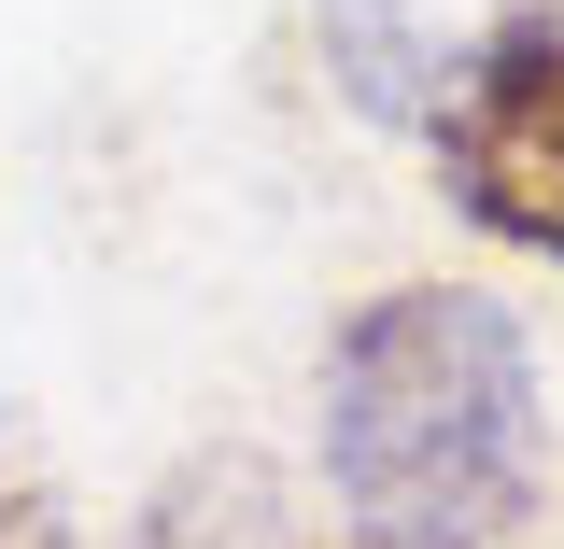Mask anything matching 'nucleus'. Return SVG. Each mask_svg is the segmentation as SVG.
Returning a JSON list of instances; mask_svg holds the SVG:
<instances>
[{
	"label": "nucleus",
	"mask_w": 564,
	"mask_h": 549,
	"mask_svg": "<svg viewBox=\"0 0 564 549\" xmlns=\"http://www.w3.org/2000/svg\"><path fill=\"white\" fill-rule=\"evenodd\" d=\"M325 70L367 113H395V128H437V99H452V57L423 43L395 0H325Z\"/></svg>",
	"instance_id": "20e7f679"
},
{
	"label": "nucleus",
	"mask_w": 564,
	"mask_h": 549,
	"mask_svg": "<svg viewBox=\"0 0 564 549\" xmlns=\"http://www.w3.org/2000/svg\"><path fill=\"white\" fill-rule=\"evenodd\" d=\"M325 493L367 549H508L551 493V395L522 310L395 282L325 339Z\"/></svg>",
	"instance_id": "f257e3e1"
},
{
	"label": "nucleus",
	"mask_w": 564,
	"mask_h": 549,
	"mask_svg": "<svg viewBox=\"0 0 564 549\" xmlns=\"http://www.w3.org/2000/svg\"><path fill=\"white\" fill-rule=\"evenodd\" d=\"M128 549H325L311 521H296V493L254 465V451H198L184 480L141 507V536Z\"/></svg>",
	"instance_id": "7ed1b4c3"
},
{
	"label": "nucleus",
	"mask_w": 564,
	"mask_h": 549,
	"mask_svg": "<svg viewBox=\"0 0 564 549\" xmlns=\"http://www.w3.org/2000/svg\"><path fill=\"white\" fill-rule=\"evenodd\" d=\"M0 549H85V536H70V507L43 480H14V493H0Z\"/></svg>",
	"instance_id": "39448f33"
},
{
	"label": "nucleus",
	"mask_w": 564,
	"mask_h": 549,
	"mask_svg": "<svg viewBox=\"0 0 564 549\" xmlns=\"http://www.w3.org/2000/svg\"><path fill=\"white\" fill-rule=\"evenodd\" d=\"M423 155H437V184L480 240L564 268V0H508L452 57V99H437Z\"/></svg>",
	"instance_id": "f03ea898"
}]
</instances>
